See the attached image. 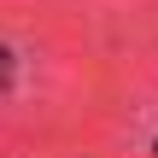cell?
<instances>
[{"mask_svg":"<svg viewBox=\"0 0 158 158\" xmlns=\"http://www.w3.org/2000/svg\"><path fill=\"white\" fill-rule=\"evenodd\" d=\"M12 76H18V59H12V47L0 41V100L12 94Z\"/></svg>","mask_w":158,"mask_h":158,"instance_id":"1","label":"cell"},{"mask_svg":"<svg viewBox=\"0 0 158 158\" xmlns=\"http://www.w3.org/2000/svg\"><path fill=\"white\" fill-rule=\"evenodd\" d=\"M152 152H158V141H152Z\"/></svg>","mask_w":158,"mask_h":158,"instance_id":"2","label":"cell"}]
</instances>
